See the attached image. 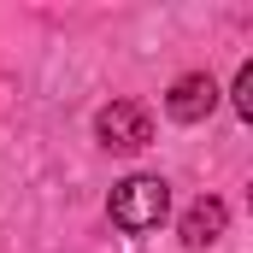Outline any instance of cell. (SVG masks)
Instances as JSON below:
<instances>
[{
	"label": "cell",
	"instance_id": "obj_1",
	"mask_svg": "<svg viewBox=\"0 0 253 253\" xmlns=\"http://www.w3.org/2000/svg\"><path fill=\"white\" fill-rule=\"evenodd\" d=\"M165 212H171V189H165V177H124L112 200H106V218L124 230V236H147V230H159L165 224Z\"/></svg>",
	"mask_w": 253,
	"mask_h": 253
},
{
	"label": "cell",
	"instance_id": "obj_2",
	"mask_svg": "<svg viewBox=\"0 0 253 253\" xmlns=\"http://www.w3.org/2000/svg\"><path fill=\"white\" fill-rule=\"evenodd\" d=\"M100 141L106 147H118V153H135V147H147L153 141V112L141 106V100H112V106H100Z\"/></svg>",
	"mask_w": 253,
	"mask_h": 253
},
{
	"label": "cell",
	"instance_id": "obj_3",
	"mask_svg": "<svg viewBox=\"0 0 253 253\" xmlns=\"http://www.w3.org/2000/svg\"><path fill=\"white\" fill-rule=\"evenodd\" d=\"M212 106H218V83H212L206 71H189V77H177V83H171V94H165V112H171L177 124H200Z\"/></svg>",
	"mask_w": 253,
	"mask_h": 253
},
{
	"label": "cell",
	"instance_id": "obj_4",
	"mask_svg": "<svg viewBox=\"0 0 253 253\" xmlns=\"http://www.w3.org/2000/svg\"><path fill=\"white\" fill-rule=\"evenodd\" d=\"M224 224H230V212H224V200H212V194H200L189 212H183V242L189 248H212L218 236H224Z\"/></svg>",
	"mask_w": 253,
	"mask_h": 253
},
{
	"label": "cell",
	"instance_id": "obj_5",
	"mask_svg": "<svg viewBox=\"0 0 253 253\" xmlns=\"http://www.w3.org/2000/svg\"><path fill=\"white\" fill-rule=\"evenodd\" d=\"M236 112H242V118L253 124V59L236 71Z\"/></svg>",
	"mask_w": 253,
	"mask_h": 253
}]
</instances>
